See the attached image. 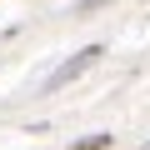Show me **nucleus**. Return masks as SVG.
<instances>
[{
	"label": "nucleus",
	"mask_w": 150,
	"mask_h": 150,
	"mask_svg": "<svg viewBox=\"0 0 150 150\" xmlns=\"http://www.w3.org/2000/svg\"><path fill=\"white\" fill-rule=\"evenodd\" d=\"M70 150H110V135H85V140H75Z\"/></svg>",
	"instance_id": "2"
},
{
	"label": "nucleus",
	"mask_w": 150,
	"mask_h": 150,
	"mask_svg": "<svg viewBox=\"0 0 150 150\" xmlns=\"http://www.w3.org/2000/svg\"><path fill=\"white\" fill-rule=\"evenodd\" d=\"M145 150H150V145H145Z\"/></svg>",
	"instance_id": "3"
},
{
	"label": "nucleus",
	"mask_w": 150,
	"mask_h": 150,
	"mask_svg": "<svg viewBox=\"0 0 150 150\" xmlns=\"http://www.w3.org/2000/svg\"><path fill=\"white\" fill-rule=\"evenodd\" d=\"M90 60H100V45H85V50H75V55H70L65 65H55V70L45 75V85H40V90L50 95V90H60V85H70L75 75H85V70H90Z\"/></svg>",
	"instance_id": "1"
}]
</instances>
